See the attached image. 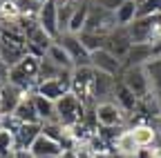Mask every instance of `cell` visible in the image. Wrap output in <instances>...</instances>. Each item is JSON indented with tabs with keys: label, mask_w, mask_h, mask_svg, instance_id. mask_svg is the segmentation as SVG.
I'll return each mask as SVG.
<instances>
[{
	"label": "cell",
	"mask_w": 161,
	"mask_h": 158,
	"mask_svg": "<svg viewBox=\"0 0 161 158\" xmlns=\"http://www.w3.org/2000/svg\"><path fill=\"white\" fill-rule=\"evenodd\" d=\"M69 91H72L87 109H92V107L96 105V100H94V69H92V67H74V69H72Z\"/></svg>",
	"instance_id": "cell-1"
},
{
	"label": "cell",
	"mask_w": 161,
	"mask_h": 158,
	"mask_svg": "<svg viewBox=\"0 0 161 158\" xmlns=\"http://www.w3.org/2000/svg\"><path fill=\"white\" fill-rule=\"evenodd\" d=\"M85 116H87V107L80 103L72 91H67L63 98L56 100V118L63 127H72V125L83 123Z\"/></svg>",
	"instance_id": "cell-2"
},
{
	"label": "cell",
	"mask_w": 161,
	"mask_h": 158,
	"mask_svg": "<svg viewBox=\"0 0 161 158\" xmlns=\"http://www.w3.org/2000/svg\"><path fill=\"white\" fill-rule=\"evenodd\" d=\"M128 33L132 38V43H146V45L159 43L161 40V13L136 18L132 25H128Z\"/></svg>",
	"instance_id": "cell-3"
},
{
	"label": "cell",
	"mask_w": 161,
	"mask_h": 158,
	"mask_svg": "<svg viewBox=\"0 0 161 158\" xmlns=\"http://www.w3.org/2000/svg\"><path fill=\"white\" fill-rule=\"evenodd\" d=\"M119 80L123 83L139 100L146 98L152 87H150V80H148V74H146V67H123L119 74Z\"/></svg>",
	"instance_id": "cell-4"
},
{
	"label": "cell",
	"mask_w": 161,
	"mask_h": 158,
	"mask_svg": "<svg viewBox=\"0 0 161 158\" xmlns=\"http://www.w3.org/2000/svg\"><path fill=\"white\" fill-rule=\"evenodd\" d=\"M94 118H96V125L98 127H125L128 123V116L123 114L114 100H103V103H96L92 107Z\"/></svg>",
	"instance_id": "cell-5"
},
{
	"label": "cell",
	"mask_w": 161,
	"mask_h": 158,
	"mask_svg": "<svg viewBox=\"0 0 161 158\" xmlns=\"http://www.w3.org/2000/svg\"><path fill=\"white\" fill-rule=\"evenodd\" d=\"M114 27H116L114 13L108 11V9H103V7H98V5H94V3H90V11H87V20H85V29L83 31L108 36Z\"/></svg>",
	"instance_id": "cell-6"
},
{
	"label": "cell",
	"mask_w": 161,
	"mask_h": 158,
	"mask_svg": "<svg viewBox=\"0 0 161 158\" xmlns=\"http://www.w3.org/2000/svg\"><path fill=\"white\" fill-rule=\"evenodd\" d=\"M56 43L69 54L74 67H90V51L80 45V38L76 33H60Z\"/></svg>",
	"instance_id": "cell-7"
},
{
	"label": "cell",
	"mask_w": 161,
	"mask_h": 158,
	"mask_svg": "<svg viewBox=\"0 0 161 158\" xmlns=\"http://www.w3.org/2000/svg\"><path fill=\"white\" fill-rule=\"evenodd\" d=\"M132 47V38L128 33V27H114L108 36H105V45L103 49H108L112 56H116L119 60H123L125 54Z\"/></svg>",
	"instance_id": "cell-8"
},
{
	"label": "cell",
	"mask_w": 161,
	"mask_h": 158,
	"mask_svg": "<svg viewBox=\"0 0 161 158\" xmlns=\"http://www.w3.org/2000/svg\"><path fill=\"white\" fill-rule=\"evenodd\" d=\"M90 67H92L94 71L108 74V76H114V78H119L121 69H123L121 60H119L116 56H112L108 49H98V51L90 54Z\"/></svg>",
	"instance_id": "cell-9"
},
{
	"label": "cell",
	"mask_w": 161,
	"mask_h": 158,
	"mask_svg": "<svg viewBox=\"0 0 161 158\" xmlns=\"http://www.w3.org/2000/svg\"><path fill=\"white\" fill-rule=\"evenodd\" d=\"M69 83H72V71H65L60 78L56 80H45V83H38L36 87V94L38 96H45L47 100H58V98H63L67 91H69Z\"/></svg>",
	"instance_id": "cell-10"
},
{
	"label": "cell",
	"mask_w": 161,
	"mask_h": 158,
	"mask_svg": "<svg viewBox=\"0 0 161 158\" xmlns=\"http://www.w3.org/2000/svg\"><path fill=\"white\" fill-rule=\"evenodd\" d=\"M36 20H38L40 27H43V29L54 38V40L60 36V33H58V7H56V0H45L43 5H38Z\"/></svg>",
	"instance_id": "cell-11"
},
{
	"label": "cell",
	"mask_w": 161,
	"mask_h": 158,
	"mask_svg": "<svg viewBox=\"0 0 161 158\" xmlns=\"http://www.w3.org/2000/svg\"><path fill=\"white\" fill-rule=\"evenodd\" d=\"M134 143L141 147H152V145H159L161 140V131L152 125V123H134V127H128Z\"/></svg>",
	"instance_id": "cell-12"
},
{
	"label": "cell",
	"mask_w": 161,
	"mask_h": 158,
	"mask_svg": "<svg viewBox=\"0 0 161 158\" xmlns=\"http://www.w3.org/2000/svg\"><path fill=\"white\" fill-rule=\"evenodd\" d=\"M152 60V45L146 43H132L130 51L125 54V58L121 60L123 67H146Z\"/></svg>",
	"instance_id": "cell-13"
},
{
	"label": "cell",
	"mask_w": 161,
	"mask_h": 158,
	"mask_svg": "<svg viewBox=\"0 0 161 158\" xmlns=\"http://www.w3.org/2000/svg\"><path fill=\"white\" fill-rule=\"evenodd\" d=\"M112 100L123 109V114L128 116V120L132 118V114H136V109H139V98L121 83L119 78H116V87H114V98H112Z\"/></svg>",
	"instance_id": "cell-14"
},
{
	"label": "cell",
	"mask_w": 161,
	"mask_h": 158,
	"mask_svg": "<svg viewBox=\"0 0 161 158\" xmlns=\"http://www.w3.org/2000/svg\"><path fill=\"white\" fill-rule=\"evenodd\" d=\"M136 151H139V145L134 143L130 129L125 127V129L112 140V156H114V158H134Z\"/></svg>",
	"instance_id": "cell-15"
},
{
	"label": "cell",
	"mask_w": 161,
	"mask_h": 158,
	"mask_svg": "<svg viewBox=\"0 0 161 158\" xmlns=\"http://www.w3.org/2000/svg\"><path fill=\"white\" fill-rule=\"evenodd\" d=\"M114 87H116V78L94 71V100L103 103V100H112L114 98Z\"/></svg>",
	"instance_id": "cell-16"
},
{
	"label": "cell",
	"mask_w": 161,
	"mask_h": 158,
	"mask_svg": "<svg viewBox=\"0 0 161 158\" xmlns=\"http://www.w3.org/2000/svg\"><path fill=\"white\" fill-rule=\"evenodd\" d=\"M29 151H31L36 158H45V156H60V154H63V145L40 134V136L36 138V140L31 143Z\"/></svg>",
	"instance_id": "cell-17"
},
{
	"label": "cell",
	"mask_w": 161,
	"mask_h": 158,
	"mask_svg": "<svg viewBox=\"0 0 161 158\" xmlns=\"http://www.w3.org/2000/svg\"><path fill=\"white\" fill-rule=\"evenodd\" d=\"M23 91H20L18 87L5 83L3 85V91H0V116L3 114H14V109L18 107V103L23 100Z\"/></svg>",
	"instance_id": "cell-18"
},
{
	"label": "cell",
	"mask_w": 161,
	"mask_h": 158,
	"mask_svg": "<svg viewBox=\"0 0 161 158\" xmlns=\"http://www.w3.org/2000/svg\"><path fill=\"white\" fill-rule=\"evenodd\" d=\"M40 136V123H23L16 131V149H29L31 143Z\"/></svg>",
	"instance_id": "cell-19"
},
{
	"label": "cell",
	"mask_w": 161,
	"mask_h": 158,
	"mask_svg": "<svg viewBox=\"0 0 161 158\" xmlns=\"http://www.w3.org/2000/svg\"><path fill=\"white\" fill-rule=\"evenodd\" d=\"M14 116L20 123H40V118L36 114V105H34V96H23V100L14 109Z\"/></svg>",
	"instance_id": "cell-20"
},
{
	"label": "cell",
	"mask_w": 161,
	"mask_h": 158,
	"mask_svg": "<svg viewBox=\"0 0 161 158\" xmlns=\"http://www.w3.org/2000/svg\"><path fill=\"white\" fill-rule=\"evenodd\" d=\"M34 105H36V114H38V118H40V123L58 120V118H56V103H54V100H47L45 96L34 94Z\"/></svg>",
	"instance_id": "cell-21"
},
{
	"label": "cell",
	"mask_w": 161,
	"mask_h": 158,
	"mask_svg": "<svg viewBox=\"0 0 161 158\" xmlns=\"http://www.w3.org/2000/svg\"><path fill=\"white\" fill-rule=\"evenodd\" d=\"M45 58H49V60L54 63V65H58L60 69H74V63H72V58H69V54L60 47L56 40L47 47V51H45Z\"/></svg>",
	"instance_id": "cell-22"
},
{
	"label": "cell",
	"mask_w": 161,
	"mask_h": 158,
	"mask_svg": "<svg viewBox=\"0 0 161 158\" xmlns=\"http://www.w3.org/2000/svg\"><path fill=\"white\" fill-rule=\"evenodd\" d=\"M136 3L134 0H125L116 11H114V20H116V27H128L136 20Z\"/></svg>",
	"instance_id": "cell-23"
},
{
	"label": "cell",
	"mask_w": 161,
	"mask_h": 158,
	"mask_svg": "<svg viewBox=\"0 0 161 158\" xmlns=\"http://www.w3.org/2000/svg\"><path fill=\"white\" fill-rule=\"evenodd\" d=\"M65 71H72V69H60L58 65H54L49 58H40V67H38V83H45V80H56V78H60Z\"/></svg>",
	"instance_id": "cell-24"
},
{
	"label": "cell",
	"mask_w": 161,
	"mask_h": 158,
	"mask_svg": "<svg viewBox=\"0 0 161 158\" xmlns=\"http://www.w3.org/2000/svg\"><path fill=\"white\" fill-rule=\"evenodd\" d=\"M87 11H90V0H85V3H80L72 16V20H69V27H67V33H80L85 29V20H87Z\"/></svg>",
	"instance_id": "cell-25"
},
{
	"label": "cell",
	"mask_w": 161,
	"mask_h": 158,
	"mask_svg": "<svg viewBox=\"0 0 161 158\" xmlns=\"http://www.w3.org/2000/svg\"><path fill=\"white\" fill-rule=\"evenodd\" d=\"M58 33H67V27H69V20L72 16L76 11V3H72V0H65V3H58Z\"/></svg>",
	"instance_id": "cell-26"
},
{
	"label": "cell",
	"mask_w": 161,
	"mask_h": 158,
	"mask_svg": "<svg viewBox=\"0 0 161 158\" xmlns=\"http://www.w3.org/2000/svg\"><path fill=\"white\" fill-rule=\"evenodd\" d=\"M146 74H148L152 91L161 98V58H152V60L146 65Z\"/></svg>",
	"instance_id": "cell-27"
},
{
	"label": "cell",
	"mask_w": 161,
	"mask_h": 158,
	"mask_svg": "<svg viewBox=\"0 0 161 158\" xmlns=\"http://www.w3.org/2000/svg\"><path fill=\"white\" fill-rule=\"evenodd\" d=\"M78 38H80V45H83L90 54H94V51H98V49H103V45H105V36H98V33L80 31Z\"/></svg>",
	"instance_id": "cell-28"
},
{
	"label": "cell",
	"mask_w": 161,
	"mask_h": 158,
	"mask_svg": "<svg viewBox=\"0 0 161 158\" xmlns=\"http://www.w3.org/2000/svg\"><path fill=\"white\" fill-rule=\"evenodd\" d=\"M161 13V0H146L141 3L136 9V18H143V16H159Z\"/></svg>",
	"instance_id": "cell-29"
},
{
	"label": "cell",
	"mask_w": 161,
	"mask_h": 158,
	"mask_svg": "<svg viewBox=\"0 0 161 158\" xmlns=\"http://www.w3.org/2000/svg\"><path fill=\"white\" fill-rule=\"evenodd\" d=\"M14 149H16V138H14V134L0 129V158L11 156Z\"/></svg>",
	"instance_id": "cell-30"
},
{
	"label": "cell",
	"mask_w": 161,
	"mask_h": 158,
	"mask_svg": "<svg viewBox=\"0 0 161 158\" xmlns=\"http://www.w3.org/2000/svg\"><path fill=\"white\" fill-rule=\"evenodd\" d=\"M20 125H23V123H20L14 114H3V116H0V129H3V131H9V134L16 136V131L20 129Z\"/></svg>",
	"instance_id": "cell-31"
},
{
	"label": "cell",
	"mask_w": 161,
	"mask_h": 158,
	"mask_svg": "<svg viewBox=\"0 0 161 158\" xmlns=\"http://www.w3.org/2000/svg\"><path fill=\"white\" fill-rule=\"evenodd\" d=\"M90 3H94V5H98V7H103V9H108V11H116L121 5L125 3V0H90Z\"/></svg>",
	"instance_id": "cell-32"
},
{
	"label": "cell",
	"mask_w": 161,
	"mask_h": 158,
	"mask_svg": "<svg viewBox=\"0 0 161 158\" xmlns=\"http://www.w3.org/2000/svg\"><path fill=\"white\" fill-rule=\"evenodd\" d=\"M9 69H11V67L3 60V58H0V85H5V83L9 80Z\"/></svg>",
	"instance_id": "cell-33"
},
{
	"label": "cell",
	"mask_w": 161,
	"mask_h": 158,
	"mask_svg": "<svg viewBox=\"0 0 161 158\" xmlns=\"http://www.w3.org/2000/svg\"><path fill=\"white\" fill-rule=\"evenodd\" d=\"M11 158H36L29 149H14L11 151Z\"/></svg>",
	"instance_id": "cell-34"
},
{
	"label": "cell",
	"mask_w": 161,
	"mask_h": 158,
	"mask_svg": "<svg viewBox=\"0 0 161 158\" xmlns=\"http://www.w3.org/2000/svg\"><path fill=\"white\" fill-rule=\"evenodd\" d=\"M60 158H76V154H74V149H63Z\"/></svg>",
	"instance_id": "cell-35"
},
{
	"label": "cell",
	"mask_w": 161,
	"mask_h": 158,
	"mask_svg": "<svg viewBox=\"0 0 161 158\" xmlns=\"http://www.w3.org/2000/svg\"><path fill=\"white\" fill-rule=\"evenodd\" d=\"M45 158H60V156H45Z\"/></svg>",
	"instance_id": "cell-36"
}]
</instances>
